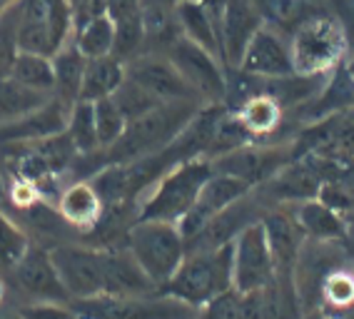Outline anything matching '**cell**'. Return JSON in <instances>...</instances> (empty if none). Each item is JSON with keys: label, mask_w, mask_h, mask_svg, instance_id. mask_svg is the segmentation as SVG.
Instances as JSON below:
<instances>
[{"label": "cell", "mask_w": 354, "mask_h": 319, "mask_svg": "<svg viewBox=\"0 0 354 319\" xmlns=\"http://www.w3.org/2000/svg\"><path fill=\"white\" fill-rule=\"evenodd\" d=\"M65 135L70 137L77 155H88L100 150L97 128H95V105L93 102L88 100L73 102L68 115V125H65Z\"/></svg>", "instance_id": "83f0119b"}, {"label": "cell", "mask_w": 354, "mask_h": 319, "mask_svg": "<svg viewBox=\"0 0 354 319\" xmlns=\"http://www.w3.org/2000/svg\"><path fill=\"white\" fill-rule=\"evenodd\" d=\"M197 319H242V294L237 289L222 292L200 309Z\"/></svg>", "instance_id": "e575fe53"}, {"label": "cell", "mask_w": 354, "mask_h": 319, "mask_svg": "<svg viewBox=\"0 0 354 319\" xmlns=\"http://www.w3.org/2000/svg\"><path fill=\"white\" fill-rule=\"evenodd\" d=\"M10 77L15 83L26 85L38 93H55V75H53V60L45 55H35V52H20L15 60Z\"/></svg>", "instance_id": "f1b7e54d"}, {"label": "cell", "mask_w": 354, "mask_h": 319, "mask_svg": "<svg viewBox=\"0 0 354 319\" xmlns=\"http://www.w3.org/2000/svg\"><path fill=\"white\" fill-rule=\"evenodd\" d=\"M8 275L18 287V292L26 294L30 302H60V304L70 302L63 282L57 277L55 264L50 260V249L45 244L30 242L28 252L20 257V262Z\"/></svg>", "instance_id": "7c38bea8"}, {"label": "cell", "mask_w": 354, "mask_h": 319, "mask_svg": "<svg viewBox=\"0 0 354 319\" xmlns=\"http://www.w3.org/2000/svg\"><path fill=\"white\" fill-rule=\"evenodd\" d=\"M20 55V0L0 10V77H10Z\"/></svg>", "instance_id": "4dcf8cb0"}, {"label": "cell", "mask_w": 354, "mask_h": 319, "mask_svg": "<svg viewBox=\"0 0 354 319\" xmlns=\"http://www.w3.org/2000/svg\"><path fill=\"white\" fill-rule=\"evenodd\" d=\"M125 75L142 90H147L158 102H200V97L185 83V77L177 72V68L170 63L167 55L142 52L130 63H125Z\"/></svg>", "instance_id": "4fadbf2b"}, {"label": "cell", "mask_w": 354, "mask_h": 319, "mask_svg": "<svg viewBox=\"0 0 354 319\" xmlns=\"http://www.w3.org/2000/svg\"><path fill=\"white\" fill-rule=\"evenodd\" d=\"M347 55H349V60H347V63H344V65H347V70H349V75H352V77H354V50H349V52H347Z\"/></svg>", "instance_id": "b9f144b4"}, {"label": "cell", "mask_w": 354, "mask_h": 319, "mask_svg": "<svg viewBox=\"0 0 354 319\" xmlns=\"http://www.w3.org/2000/svg\"><path fill=\"white\" fill-rule=\"evenodd\" d=\"M237 70L254 77H287L295 75L292 68L290 38L285 32L262 26L247 43Z\"/></svg>", "instance_id": "2e32d148"}, {"label": "cell", "mask_w": 354, "mask_h": 319, "mask_svg": "<svg viewBox=\"0 0 354 319\" xmlns=\"http://www.w3.org/2000/svg\"><path fill=\"white\" fill-rule=\"evenodd\" d=\"M295 160V150L290 142H250L245 147H237L232 153H225L220 157H212V173L230 175L252 187L277 175L287 162Z\"/></svg>", "instance_id": "9c48e42d"}, {"label": "cell", "mask_w": 354, "mask_h": 319, "mask_svg": "<svg viewBox=\"0 0 354 319\" xmlns=\"http://www.w3.org/2000/svg\"><path fill=\"white\" fill-rule=\"evenodd\" d=\"M77 319H197L200 309L167 294L147 297H108L97 294L88 300H70Z\"/></svg>", "instance_id": "8992f818"}, {"label": "cell", "mask_w": 354, "mask_h": 319, "mask_svg": "<svg viewBox=\"0 0 354 319\" xmlns=\"http://www.w3.org/2000/svg\"><path fill=\"white\" fill-rule=\"evenodd\" d=\"M122 80H125V63L115 55L88 60L85 72H82L80 100L97 102L102 97H113V93L120 88Z\"/></svg>", "instance_id": "603a6c76"}, {"label": "cell", "mask_w": 354, "mask_h": 319, "mask_svg": "<svg viewBox=\"0 0 354 319\" xmlns=\"http://www.w3.org/2000/svg\"><path fill=\"white\" fill-rule=\"evenodd\" d=\"M292 215H295L297 224L302 227L304 237H312L317 242H335V240H344L347 237L344 218L337 215L335 210H329L327 204H322L317 197L297 202Z\"/></svg>", "instance_id": "7402d4cb"}, {"label": "cell", "mask_w": 354, "mask_h": 319, "mask_svg": "<svg viewBox=\"0 0 354 319\" xmlns=\"http://www.w3.org/2000/svg\"><path fill=\"white\" fill-rule=\"evenodd\" d=\"M0 3H3V6H8V3H13V0H0Z\"/></svg>", "instance_id": "ee69618b"}, {"label": "cell", "mask_w": 354, "mask_h": 319, "mask_svg": "<svg viewBox=\"0 0 354 319\" xmlns=\"http://www.w3.org/2000/svg\"><path fill=\"white\" fill-rule=\"evenodd\" d=\"M170 63L177 68V72L185 77L192 93L200 97L203 105H225L227 95V68L222 65L217 55L200 48L197 43L183 38L165 52Z\"/></svg>", "instance_id": "ba28073f"}, {"label": "cell", "mask_w": 354, "mask_h": 319, "mask_svg": "<svg viewBox=\"0 0 354 319\" xmlns=\"http://www.w3.org/2000/svg\"><path fill=\"white\" fill-rule=\"evenodd\" d=\"M102 294L108 297H147L158 294V287L152 284L150 277L142 272L135 257L127 252V247L102 249Z\"/></svg>", "instance_id": "ffe728a7"}, {"label": "cell", "mask_w": 354, "mask_h": 319, "mask_svg": "<svg viewBox=\"0 0 354 319\" xmlns=\"http://www.w3.org/2000/svg\"><path fill=\"white\" fill-rule=\"evenodd\" d=\"M53 75H55V93L53 95L65 100L68 105L80 100L82 88V72H85V55L77 50V45L70 40L60 50L53 55Z\"/></svg>", "instance_id": "cb8c5ba5"}, {"label": "cell", "mask_w": 354, "mask_h": 319, "mask_svg": "<svg viewBox=\"0 0 354 319\" xmlns=\"http://www.w3.org/2000/svg\"><path fill=\"white\" fill-rule=\"evenodd\" d=\"M262 227H265L267 244L272 252L277 280H292L295 269H297V260L302 255V227L297 224L295 215L287 212L285 207H270L262 215Z\"/></svg>", "instance_id": "e0dca14e"}, {"label": "cell", "mask_w": 354, "mask_h": 319, "mask_svg": "<svg viewBox=\"0 0 354 319\" xmlns=\"http://www.w3.org/2000/svg\"><path fill=\"white\" fill-rule=\"evenodd\" d=\"M209 175L212 165L207 157H195L175 165L138 200V220L177 224L190 212Z\"/></svg>", "instance_id": "3957f363"}, {"label": "cell", "mask_w": 354, "mask_h": 319, "mask_svg": "<svg viewBox=\"0 0 354 319\" xmlns=\"http://www.w3.org/2000/svg\"><path fill=\"white\" fill-rule=\"evenodd\" d=\"M3 297H6V282H0V302H3Z\"/></svg>", "instance_id": "7bdbcfd3"}, {"label": "cell", "mask_w": 354, "mask_h": 319, "mask_svg": "<svg viewBox=\"0 0 354 319\" xmlns=\"http://www.w3.org/2000/svg\"><path fill=\"white\" fill-rule=\"evenodd\" d=\"M95 105V128H97V142L100 150H108L115 142L120 140V135L125 133V115L120 113V108L115 105L113 97H102V100L93 102Z\"/></svg>", "instance_id": "d6a6232c"}, {"label": "cell", "mask_w": 354, "mask_h": 319, "mask_svg": "<svg viewBox=\"0 0 354 319\" xmlns=\"http://www.w3.org/2000/svg\"><path fill=\"white\" fill-rule=\"evenodd\" d=\"M50 97L53 95H48V93H38V90L15 83L13 77H0V125L13 122L32 110L43 108Z\"/></svg>", "instance_id": "4316f807"}, {"label": "cell", "mask_w": 354, "mask_h": 319, "mask_svg": "<svg viewBox=\"0 0 354 319\" xmlns=\"http://www.w3.org/2000/svg\"><path fill=\"white\" fill-rule=\"evenodd\" d=\"M180 0H140V8H170L175 10Z\"/></svg>", "instance_id": "60d3db41"}, {"label": "cell", "mask_w": 354, "mask_h": 319, "mask_svg": "<svg viewBox=\"0 0 354 319\" xmlns=\"http://www.w3.org/2000/svg\"><path fill=\"white\" fill-rule=\"evenodd\" d=\"M232 113L240 117V122L247 128V133L254 137V142H265V137L277 133L279 125H282V117H285V110L267 95L250 97V100H245Z\"/></svg>", "instance_id": "484cf974"}, {"label": "cell", "mask_w": 354, "mask_h": 319, "mask_svg": "<svg viewBox=\"0 0 354 319\" xmlns=\"http://www.w3.org/2000/svg\"><path fill=\"white\" fill-rule=\"evenodd\" d=\"M30 235H28L3 207H0V267L10 272L30 247Z\"/></svg>", "instance_id": "1f68e13d"}, {"label": "cell", "mask_w": 354, "mask_h": 319, "mask_svg": "<svg viewBox=\"0 0 354 319\" xmlns=\"http://www.w3.org/2000/svg\"><path fill=\"white\" fill-rule=\"evenodd\" d=\"M73 15V32L88 26L97 15H105V0H65Z\"/></svg>", "instance_id": "74e56055"}, {"label": "cell", "mask_w": 354, "mask_h": 319, "mask_svg": "<svg viewBox=\"0 0 354 319\" xmlns=\"http://www.w3.org/2000/svg\"><path fill=\"white\" fill-rule=\"evenodd\" d=\"M125 247L158 289L175 275L187 255L180 227L158 220H138L127 232Z\"/></svg>", "instance_id": "5b68a950"}, {"label": "cell", "mask_w": 354, "mask_h": 319, "mask_svg": "<svg viewBox=\"0 0 354 319\" xmlns=\"http://www.w3.org/2000/svg\"><path fill=\"white\" fill-rule=\"evenodd\" d=\"M18 314L20 319H77L75 312L70 309V302L68 304H60V302H28Z\"/></svg>", "instance_id": "d590c367"}, {"label": "cell", "mask_w": 354, "mask_h": 319, "mask_svg": "<svg viewBox=\"0 0 354 319\" xmlns=\"http://www.w3.org/2000/svg\"><path fill=\"white\" fill-rule=\"evenodd\" d=\"M265 26L257 6L252 0H227L225 8V20H222L220 45H222V63L225 68H237L242 60L247 43L252 35Z\"/></svg>", "instance_id": "d6986e66"}, {"label": "cell", "mask_w": 354, "mask_h": 319, "mask_svg": "<svg viewBox=\"0 0 354 319\" xmlns=\"http://www.w3.org/2000/svg\"><path fill=\"white\" fill-rule=\"evenodd\" d=\"M175 15L185 38L197 43L200 48H205V50H209L212 55H217L222 60V45H220V35H217V28L197 0H180L175 8Z\"/></svg>", "instance_id": "d4e9b609"}, {"label": "cell", "mask_w": 354, "mask_h": 319, "mask_svg": "<svg viewBox=\"0 0 354 319\" xmlns=\"http://www.w3.org/2000/svg\"><path fill=\"white\" fill-rule=\"evenodd\" d=\"M55 210L65 220L70 230L88 235L100 220L105 204H102L100 195H97V190L93 187L90 180H73L57 195Z\"/></svg>", "instance_id": "44dd1931"}, {"label": "cell", "mask_w": 354, "mask_h": 319, "mask_svg": "<svg viewBox=\"0 0 354 319\" xmlns=\"http://www.w3.org/2000/svg\"><path fill=\"white\" fill-rule=\"evenodd\" d=\"M267 212V207L259 202V197L254 192L245 195L242 200L232 202L230 207H225L222 212H217L215 218L205 224L203 230L197 232L192 240L185 242L187 252H205V249H217L225 244L234 242L245 227H250L252 222H259L262 215Z\"/></svg>", "instance_id": "5bb4252c"}, {"label": "cell", "mask_w": 354, "mask_h": 319, "mask_svg": "<svg viewBox=\"0 0 354 319\" xmlns=\"http://www.w3.org/2000/svg\"><path fill=\"white\" fill-rule=\"evenodd\" d=\"M70 108H73V105H68L65 100L53 95L43 108L32 110V113L18 117V120H13V122L0 125V147L32 145V142L53 137V135H57V133H65Z\"/></svg>", "instance_id": "ac0fdd59"}, {"label": "cell", "mask_w": 354, "mask_h": 319, "mask_svg": "<svg viewBox=\"0 0 354 319\" xmlns=\"http://www.w3.org/2000/svg\"><path fill=\"white\" fill-rule=\"evenodd\" d=\"M349 3H354V0H349Z\"/></svg>", "instance_id": "f6af8a7d"}, {"label": "cell", "mask_w": 354, "mask_h": 319, "mask_svg": "<svg viewBox=\"0 0 354 319\" xmlns=\"http://www.w3.org/2000/svg\"><path fill=\"white\" fill-rule=\"evenodd\" d=\"M113 100L115 105L120 108V113L125 115V120H135V117L145 115V113H150L152 108H158V105H162V102H158L155 97L147 93V90H142L138 83H133L130 77L125 75V80H122V85L113 93Z\"/></svg>", "instance_id": "836d02e7"}, {"label": "cell", "mask_w": 354, "mask_h": 319, "mask_svg": "<svg viewBox=\"0 0 354 319\" xmlns=\"http://www.w3.org/2000/svg\"><path fill=\"white\" fill-rule=\"evenodd\" d=\"M73 43L85 55V60L113 55V43H115L113 20L108 15H97L95 20H90L88 26H82L80 30L73 32Z\"/></svg>", "instance_id": "f546056e"}, {"label": "cell", "mask_w": 354, "mask_h": 319, "mask_svg": "<svg viewBox=\"0 0 354 319\" xmlns=\"http://www.w3.org/2000/svg\"><path fill=\"white\" fill-rule=\"evenodd\" d=\"M332 3V13L339 20L342 30H344V38H347V48L354 50V3L349 0H329Z\"/></svg>", "instance_id": "ab89813d"}, {"label": "cell", "mask_w": 354, "mask_h": 319, "mask_svg": "<svg viewBox=\"0 0 354 319\" xmlns=\"http://www.w3.org/2000/svg\"><path fill=\"white\" fill-rule=\"evenodd\" d=\"M105 15L115 23H125V20H133L142 15V8H140V0H105Z\"/></svg>", "instance_id": "f35d334b"}, {"label": "cell", "mask_w": 354, "mask_h": 319, "mask_svg": "<svg viewBox=\"0 0 354 319\" xmlns=\"http://www.w3.org/2000/svg\"><path fill=\"white\" fill-rule=\"evenodd\" d=\"M250 192H252V187L247 185V182H242V180L230 177V175H220V173L209 175V180L203 185V190L197 195L190 212L177 222V227H180V232H183V237H185V242L192 240L197 232L203 230L217 212H222L225 207H230V204L242 200L245 195H250Z\"/></svg>", "instance_id": "9a60e30c"}, {"label": "cell", "mask_w": 354, "mask_h": 319, "mask_svg": "<svg viewBox=\"0 0 354 319\" xmlns=\"http://www.w3.org/2000/svg\"><path fill=\"white\" fill-rule=\"evenodd\" d=\"M292 68L297 75H327L347 58V38L332 10L312 15L290 32Z\"/></svg>", "instance_id": "277c9868"}, {"label": "cell", "mask_w": 354, "mask_h": 319, "mask_svg": "<svg viewBox=\"0 0 354 319\" xmlns=\"http://www.w3.org/2000/svg\"><path fill=\"white\" fill-rule=\"evenodd\" d=\"M227 289H232V242L205 252H187L177 272L158 292L203 309Z\"/></svg>", "instance_id": "7a4b0ae2"}, {"label": "cell", "mask_w": 354, "mask_h": 319, "mask_svg": "<svg viewBox=\"0 0 354 319\" xmlns=\"http://www.w3.org/2000/svg\"><path fill=\"white\" fill-rule=\"evenodd\" d=\"M274 280H277L274 260L259 220L245 227L232 242V289L240 294L257 292L272 284Z\"/></svg>", "instance_id": "8fae6325"}, {"label": "cell", "mask_w": 354, "mask_h": 319, "mask_svg": "<svg viewBox=\"0 0 354 319\" xmlns=\"http://www.w3.org/2000/svg\"><path fill=\"white\" fill-rule=\"evenodd\" d=\"M73 40V15L65 0H20V52L53 58Z\"/></svg>", "instance_id": "52a82bcc"}, {"label": "cell", "mask_w": 354, "mask_h": 319, "mask_svg": "<svg viewBox=\"0 0 354 319\" xmlns=\"http://www.w3.org/2000/svg\"><path fill=\"white\" fill-rule=\"evenodd\" d=\"M203 108V102H162L158 108H152L145 115L135 117L125 125V133L120 140L108 150H100L102 162L108 165H125L133 160L147 157L167 147L177 135L187 128V122L197 115V110Z\"/></svg>", "instance_id": "6da1fadb"}, {"label": "cell", "mask_w": 354, "mask_h": 319, "mask_svg": "<svg viewBox=\"0 0 354 319\" xmlns=\"http://www.w3.org/2000/svg\"><path fill=\"white\" fill-rule=\"evenodd\" d=\"M48 249H50V260L70 300H88V297L102 294L105 267H102L100 247L85 242H60Z\"/></svg>", "instance_id": "30bf717a"}, {"label": "cell", "mask_w": 354, "mask_h": 319, "mask_svg": "<svg viewBox=\"0 0 354 319\" xmlns=\"http://www.w3.org/2000/svg\"><path fill=\"white\" fill-rule=\"evenodd\" d=\"M324 294L335 307H347L354 302V277L347 272H335L324 284Z\"/></svg>", "instance_id": "8d00e7d4"}]
</instances>
